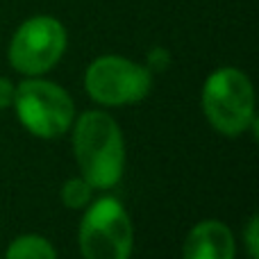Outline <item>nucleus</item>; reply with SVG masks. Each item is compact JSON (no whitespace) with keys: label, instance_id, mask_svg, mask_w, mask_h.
I'll use <instances>...</instances> for the list:
<instances>
[{"label":"nucleus","instance_id":"obj_1","mask_svg":"<svg viewBox=\"0 0 259 259\" xmlns=\"http://www.w3.org/2000/svg\"><path fill=\"white\" fill-rule=\"evenodd\" d=\"M73 155L94 189L116 187L125 170V139L107 112L89 109L73 121Z\"/></svg>","mask_w":259,"mask_h":259},{"label":"nucleus","instance_id":"obj_2","mask_svg":"<svg viewBox=\"0 0 259 259\" xmlns=\"http://www.w3.org/2000/svg\"><path fill=\"white\" fill-rule=\"evenodd\" d=\"M202 112L225 137H239L255 123V91L250 77L232 66L216 68L202 84Z\"/></svg>","mask_w":259,"mask_h":259},{"label":"nucleus","instance_id":"obj_3","mask_svg":"<svg viewBox=\"0 0 259 259\" xmlns=\"http://www.w3.org/2000/svg\"><path fill=\"white\" fill-rule=\"evenodd\" d=\"M12 107L21 125L39 139H57L75 121V103L66 89L41 77H27L16 84Z\"/></svg>","mask_w":259,"mask_h":259},{"label":"nucleus","instance_id":"obj_4","mask_svg":"<svg viewBox=\"0 0 259 259\" xmlns=\"http://www.w3.org/2000/svg\"><path fill=\"white\" fill-rule=\"evenodd\" d=\"M77 230V243L84 259H130L134 230L127 209L112 196L91 200Z\"/></svg>","mask_w":259,"mask_h":259},{"label":"nucleus","instance_id":"obj_5","mask_svg":"<svg viewBox=\"0 0 259 259\" xmlns=\"http://www.w3.org/2000/svg\"><path fill=\"white\" fill-rule=\"evenodd\" d=\"M66 27L48 14L32 16L16 27L9 41V64L25 77H41L53 71L66 53Z\"/></svg>","mask_w":259,"mask_h":259},{"label":"nucleus","instance_id":"obj_6","mask_svg":"<svg viewBox=\"0 0 259 259\" xmlns=\"http://www.w3.org/2000/svg\"><path fill=\"white\" fill-rule=\"evenodd\" d=\"M150 68L121 55H103L87 66L84 89L98 105L125 107L137 105L150 94Z\"/></svg>","mask_w":259,"mask_h":259},{"label":"nucleus","instance_id":"obj_7","mask_svg":"<svg viewBox=\"0 0 259 259\" xmlns=\"http://www.w3.org/2000/svg\"><path fill=\"white\" fill-rule=\"evenodd\" d=\"M234 234L223 221H200L189 230L182 246V259H234Z\"/></svg>","mask_w":259,"mask_h":259},{"label":"nucleus","instance_id":"obj_8","mask_svg":"<svg viewBox=\"0 0 259 259\" xmlns=\"http://www.w3.org/2000/svg\"><path fill=\"white\" fill-rule=\"evenodd\" d=\"M5 259H57V252L41 234H21L7 246Z\"/></svg>","mask_w":259,"mask_h":259},{"label":"nucleus","instance_id":"obj_9","mask_svg":"<svg viewBox=\"0 0 259 259\" xmlns=\"http://www.w3.org/2000/svg\"><path fill=\"white\" fill-rule=\"evenodd\" d=\"M94 191L96 189L87 182L84 178H71L64 182L62 187V202L68 209H84L91 200H94Z\"/></svg>","mask_w":259,"mask_h":259},{"label":"nucleus","instance_id":"obj_10","mask_svg":"<svg viewBox=\"0 0 259 259\" xmlns=\"http://www.w3.org/2000/svg\"><path fill=\"white\" fill-rule=\"evenodd\" d=\"M259 219L257 214L250 216L246 225V234H243V241H246V250H248V257L250 259H259Z\"/></svg>","mask_w":259,"mask_h":259},{"label":"nucleus","instance_id":"obj_11","mask_svg":"<svg viewBox=\"0 0 259 259\" xmlns=\"http://www.w3.org/2000/svg\"><path fill=\"white\" fill-rule=\"evenodd\" d=\"M14 94H16V87L12 84V80H7V77L0 75V109L12 107Z\"/></svg>","mask_w":259,"mask_h":259}]
</instances>
